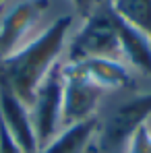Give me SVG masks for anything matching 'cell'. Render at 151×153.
Instances as JSON below:
<instances>
[{
    "mask_svg": "<svg viewBox=\"0 0 151 153\" xmlns=\"http://www.w3.org/2000/svg\"><path fill=\"white\" fill-rule=\"evenodd\" d=\"M95 132H97V118L66 126L37 153H83L95 141Z\"/></svg>",
    "mask_w": 151,
    "mask_h": 153,
    "instance_id": "cell-9",
    "label": "cell"
},
{
    "mask_svg": "<svg viewBox=\"0 0 151 153\" xmlns=\"http://www.w3.org/2000/svg\"><path fill=\"white\" fill-rule=\"evenodd\" d=\"M118 31H120V46H122L124 64L128 68H135L143 75L151 76V39L122 19L118 21Z\"/></svg>",
    "mask_w": 151,
    "mask_h": 153,
    "instance_id": "cell-8",
    "label": "cell"
},
{
    "mask_svg": "<svg viewBox=\"0 0 151 153\" xmlns=\"http://www.w3.org/2000/svg\"><path fill=\"white\" fill-rule=\"evenodd\" d=\"M73 15H60L31 42L0 60V85L10 89L29 105L37 85L52 68L64 60V50L73 31Z\"/></svg>",
    "mask_w": 151,
    "mask_h": 153,
    "instance_id": "cell-1",
    "label": "cell"
},
{
    "mask_svg": "<svg viewBox=\"0 0 151 153\" xmlns=\"http://www.w3.org/2000/svg\"><path fill=\"white\" fill-rule=\"evenodd\" d=\"M126 153H151V128H149V122L143 124V126L130 137L128 147H126Z\"/></svg>",
    "mask_w": 151,
    "mask_h": 153,
    "instance_id": "cell-11",
    "label": "cell"
},
{
    "mask_svg": "<svg viewBox=\"0 0 151 153\" xmlns=\"http://www.w3.org/2000/svg\"><path fill=\"white\" fill-rule=\"evenodd\" d=\"M4 2H6V0H0V6H2V4H4Z\"/></svg>",
    "mask_w": 151,
    "mask_h": 153,
    "instance_id": "cell-15",
    "label": "cell"
},
{
    "mask_svg": "<svg viewBox=\"0 0 151 153\" xmlns=\"http://www.w3.org/2000/svg\"><path fill=\"white\" fill-rule=\"evenodd\" d=\"M0 153H25L21 145L13 139V134L2 126V122H0Z\"/></svg>",
    "mask_w": 151,
    "mask_h": 153,
    "instance_id": "cell-13",
    "label": "cell"
},
{
    "mask_svg": "<svg viewBox=\"0 0 151 153\" xmlns=\"http://www.w3.org/2000/svg\"><path fill=\"white\" fill-rule=\"evenodd\" d=\"M0 122L25 153H37V139L31 122L29 105L2 85H0Z\"/></svg>",
    "mask_w": 151,
    "mask_h": 153,
    "instance_id": "cell-7",
    "label": "cell"
},
{
    "mask_svg": "<svg viewBox=\"0 0 151 153\" xmlns=\"http://www.w3.org/2000/svg\"><path fill=\"white\" fill-rule=\"evenodd\" d=\"M114 13L151 39V0H112Z\"/></svg>",
    "mask_w": 151,
    "mask_h": 153,
    "instance_id": "cell-10",
    "label": "cell"
},
{
    "mask_svg": "<svg viewBox=\"0 0 151 153\" xmlns=\"http://www.w3.org/2000/svg\"><path fill=\"white\" fill-rule=\"evenodd\" d=\"M118 15L112 8V2L95 10L91 17H87L75 33H71L64 62L73 64L81 60H122V46H120V31H118Z\"/></svg>",
    "mask_w": 151,
    "mask_h": 153,
    "instance_id": "cell-2",
    "label": "cell"
},
{
    "mask_svg": "<svg viewBox=\"0 0 151 153\" xmlns=\"http://www.w3.org/2000/svg\"><path fill=\"white\" fill-rule=\"evenodd\" d=\"M50 10V0H6L0 6V60L31 42L50 23L44 17Z\"/></svg>",
    "mask_w": 151,
    "mask_h": 153,
    "instance_id": "cell-4",
    "label": "cell"
},
{
    "mask_svg": "<svg viewBox=\"0 0 151 153\" xmlns=\"http://www.w3.org/2000/svg\"><path fill=\"white\" fill-rule=\"evenodd\" d=\"M68 2H71V6H73L77 17H79L81 21H85V19L91 17L95 10H100L101 6L110 4L112 0H68Z\"/></svg>",
    "mask_w": 151,
    "mask_h": 153,
    "instance_id": "cell-12",
    "label": "cell"
},
{
    "mask_svg": "<svg viewBox=\"0 0 151 153\" xmlns=\"http://www.w3.org/2000/svg\"><path fill=\"white\" fill-rule=\"evenodd\" d=\"M83 153H101V151H100V147L95 145V141H93V143H91V145H89V147H87Z\"/></svg>",
    "mask_w": 151,
    "mask_h": 153,
    "instance_id": "cell-14",
    "label": "cell"
},
{
    "mask_svg": "<svg viewBox=\"0 0 151 153\" xmlns=\"http://www.w3.org/2000/svg\"><path fill=\"white\" fill-rule=\"evenodd\" d=\"M151 118V91L137 93L97 116L95 145L101 153H126L130 137Z\"/></svg>",
    "mask_w": 151,
    "mask_h": 153,
    "instance_id": "cell-3",
    "label": "cell"
},
{
    "mask_svg": "<svg viewBox=\"0 0 151 153\" xmlns=\"http://www.w3.org/2000/svg\"><path fill=\"white\" fill-rule=\"evenodd\" d=\"M110 95L101 85L85 75L79 66L64 62V93H62V128L100 116L101 102ZM60 128V130H62Z\"/></svg>",
    "mask_w": 151,
    "mask_h": 153,
    "instance_id": "cell-6",
    "label": "cell"
},
{
    "mask_svg": "<svg viewBox=\"0 0 151 153\" xmlns=\"http://www.w3.org/2000/svg\"><path fill=\"white\" fill-rule=\"evenodd\" d=\"M62 93H64V60H60L37 85L31 102V122L37 139V151L50 143L62 128Z\"/></svg>",
    "mask_w": 151,
    "mask_h": 153,
    "instance_id": "cell-5",
    "label": "cell"
}]
</instances>
